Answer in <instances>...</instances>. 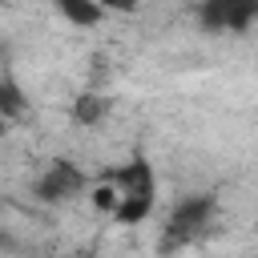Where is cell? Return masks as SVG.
<instances>
[{
	"mask_svg": "<svg viewBox=\"0 0 258 258\" xmlns=\"http://www.w3.org/2000/svg\"><path fill=\"white\" fill-rule=\"evenodd\" d=\"M113 189H117V210H113V222L117 226H141L157 214V194H161V181H157V169L149 157H129L113 177Z\"/></svg>",
	"mask_w": 258,
	"mask_h": 258,
	"instance_id": "obj_1",
	"label": "cell"
},
{
	"mask_svg": "<svg viewBox=\"0 0 258 258\" xmlns=\"http://www.w3.org/2000/svg\"><path fill=\"white\" fill-rule=\"evenodd\" d=\"M214 218H218V198H214V194H185V198L173 202V210L165 214L161 242H165V246H189V242H198L202 234H210Z\"/></svg>",
	"mask_w": 258,
	"mask_h": 258,
	"instance_id": "obj_2",
	"label": "cell"
},
{
	"mask_svg": "<svg viewBox=\"0 0 258 258\" xmlns=\"http://www.w3.org/2000/svg\"><path fill=\"white\" fill-rule=\"evenodd\" d=\"M89 189H93L89 173H85L77 161H64V157L48 161V165L36 173V181H32V198H36L40 206H64V202H73V198H81V194H89Z\"/></svg>",
	"mask_w": 258,
	"mask_h": 258,
	"instance_id": "obj_3",
	"label": "cell"
},
{
	"mask_svg": "<svg viewBox=\"0 0 258 258\" xmlns=\"http://www.w3.org/2000/svg\"><path fill=\"white\" fill-rule=\"evenodd\" d=\"M258 16V4H230V0H214L198 8V20L210 32H246V24Z\"/></svg>",
	"mask_w": 258,
	"mask_h": 258,
	"instance_id": "obj_4",
	"label": "cell"
},
{
	"mask_svg": "<svg viewBox=\"0 0 258 258\" xmlns=\"http://www.w3.org/2000/svg\"><path fill=\"white\" fill-rule=\"evenodd\" d=\"M56 16L64 24H73V28H97V24L109 20V8L97 4V0H60L56 4Z\"/></svg>",
	"mask_w": 258,
	"mask_h": 258,
	"instance_id": "obj_5",
	"label": "cell"
},
{
	"mask_svg": "<svg viewBox=\"0 0 258 258\" xmlns=\"http://www.w3.org/2000/svg\"><path fill=\"white\" fill-rule=\"evenodd\" d=\"M109 109H113V101H109L105 93H93V89H89V93H81V97L73 101V121L93 129V125H101V121L109 117Z\"/></svg>",
	"mask_w": 258,
	"mask_h": 258,
	"instance_id": "obj_6",
	"label": "cell"
},
{
	"mask_svg": "<svg viewBox=\"0 0 258 258\" xmlns=\"http://www.w3.org/2000/svg\"><path fill=\"white\" fill-rule=\"evenodd\" d=\"M24 109H28V101H24L20 85H16L12 77H0V113H4L8 121H16V117H24Z\"/></svg>",
	"mask_w": 258,
	"mask_h": 258,
	"instance_id": "obj_7",
	"label": "cell"
},
{
	"mask_svg": "<svg viewBox=\"0 0 258 258\" xmlns=\"http://www.w3.org/2000/svg\"><path fill=\"white\" fill-rule=\"evenodd\" d=\"M89 206H93L97 214L113 218V210H117V189H113V181H97V185L89 189Z\"/></svg>",
	"mask_w": 258,
	"mask_h": 258,
	"instance_id": "obj_8",
	"label": "cell"
},
{
	"mask_svg": "<svg viewBox=\"0 0 258 258\" xmlns=\"http://www.w3.org/2000/svg\"><path fill=\"white\" fill-rule=\"evenodd\" d=\"M8 129H12V121H8V117H4V113H0V141H4V137H8Z\"/></svg>",
	"mask_w": 258,
	"mask_h": 258,
	"instance_id": "obj_9",
	"label": "cell"
},
{
	"mask_svg": "<svg viewBox=\"0 0 258 258\" xmlns=\"http://www.w3.org/2000/svg\"><path fill=\"white\" fill-rule=\"evenodd\" d=\"M81 258H89V254H81Z\"/></svg>",
	"mask_w": 258,
	"mask_h": 258,
	"instance_id": "obj_10",
	"label": "cell"
}]
</instances>
